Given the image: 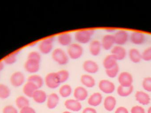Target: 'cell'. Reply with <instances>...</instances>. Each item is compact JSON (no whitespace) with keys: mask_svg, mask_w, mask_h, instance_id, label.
I'll use <instances>...</instances> for the list:
<instances>
[{"mask_svg":"<svg viewBox=\"0 0 151 113\" xmlns=\"http://www.w3.org/2000/svg\"><path fill=\"white\" fill-rule=\"evenodd\" d=\"M94 33L95 30L93 29L78 30L75 33L74 38L79 44H87L91 41Z\"/></svg>","mask_w":151,"mask_h":113,"instance_id":"6da1fadb","label":"cell"},{"mask_svg":"<svg viewBox=\"0 0 151 113\" xmlns=\"http://www.w3.org/2000/svg\"><path fill=\"white\" fill-rule=\"evenodd\" d=\"M51 56L53 60L58 65H64L69 62V57L68 54L60 48H57L53 50Z\"/></svg>","mask_w":151,"mask_h":113,"instance_id":"7a4b0ae2","label":"cell"},{"mask_svg":"<svg viewBox=\"0 0 151 113\" xmlns=\"http://www.w3.org/2000/svg\"><path fill=\"white\" fill-rule=\"evenodd\" d=\"M67 53L72 59H78L83 55V48L79 43H72L68 47Z\"/></svg>","mask_w":151,"mask_h":113,"instance_id":"3957f363","label":"cell"},{"mask_svg":"<svg viewBox=\"0 0 151 113\" xmlns=\"http://www.w3.org/2000/svg\"><path fill=\"white\" fill-rule=\"evenodd\" d=\"M44 83L46 86L51 89H57L61 84L56 72H51L47 74L44 79Z\"/></svg>","mask_w":151,"mask_h":113,"instance_id":"277c9868","label":"cell"},{"mask_svg":"<svg viewBox=\"0 0 151 113\" xmlns=\"http://www.w3.org/2000/svg\"><path fill=\"white\" fill-rule=\"evenodd\" d=\"M54 38L49 37L41 41L38 45L39 51L43 55H48L53 51Z\"/></svg>","mask_w":151,"mask_h":113,"instance_id":"5b68a950","label":"cell"},{"mask_svg":"<svg viewBox=\"0 0 151 113\" xmlns=\"http://www.w3.org/2000/svg\"><path fill=\"white\" fill-rule=\"evenodd\" d=\"M25 81V76L20 71H16L12 74L10 77V83L14 87H21Z\"/></svg>","mask_w":151,"mask_h":113,"instance_id":"8992f818","label":"cell"},{"mask_svg":"<svg viewBox=\"0 0 151 113\" xmlns=\"http://www.w3.org/2000/svg\"><path fill=\"white\" fill-rule=\"evenodd\" d=\"M118 81L120 85L124 87H129L133 86L134 79L132 74L129 72L124 71L120 73L118 75Z\"/></svg>","mask_w":151,"mask_h":113,"instance_id":"52a82bcc","label":"cell"},{"mask_svg":"<svg viewBox=\"0 0 151 113\" xmlns=\"http://www.w3.org/2000/svg\"><path fill=\"white\" fill-rule=\"evenodd\" d=\"M98 87L102 92L106 94H112L115 90L114 83L110 80L106 79H103L99 81Z\"/></svg>","mask_w":151,"mask_h":113,"instance_id":"ba28073f","label":"cell"},{"mask_svg":"<svg viewBox=\"0 0 151 113\" xmlns=\"http://www.w3.org/2000/svg\"><path fill=\"white\" fill-rule=\"evenodd\" d=\"M115 44L116 45L122 46L125 45L128 41L129 35L127 31L121 30L117 31L114 35Z\"/></svg>","mask_w":151,"mask_h":113,"instance_id":"9c48e42d","label":"cell"},{"mask_svg":"<svg viewBox=\"0 0 151 113\" xmlns=\"http://www.w3.org/2000/svg\"><path fill=\"white\" fill-rule=\"evenodd\" d=\"M40 61L35 60L27 59L24 64V68L26 72L29 73L36 74L40 67Z\"/></svg>","mask_w":151,"mask_h":113,"instance_id":"30bf717a","label":"cell"},{"mask_svg":"<svg viewBox=\"0 0 151 113\" xmlns=\"http://www.w3.org/2000/svg\"><path fill=\"white\" fill-rule=\"evenodd\" d=\"M83 70L88 74H96L99 71L98 64L92 60H87L83 62L82 65Z\"/></svg>","mask_w":151,"mask_h":113,"instance_id":"8fae6325","label":"cell"},{"mask_svg":"<svg viewBox=\"0 0 151 113\" xmlns=\"http://www.w3.org/2000/svg\"><path fill=\"white\" fill-rule=\"evenodd\" d=\"M111 55L118 60H123L127 55V50L123 46L116 45L111 50Z\"/></svg>","mask_w":151,"mask_h":113,"instance_id":"7c38bea8","label":"cell"},{"mask_svg":"<svg viewBox=\"0 0 151 113\" xmlns=\"http://www.w3.org/2000/svg\"><path fill=\"white\" fill-rule=\"evenodd\" d=\"M102 48L105 50H111L115 44L114 35L106 34L104 35L101 42Z\"/></svg>","mask_w":151,"mask_h":113,"instance_id":"4fadbf2b","label":"cell"},{"mask_svg":"<svg viewBox=\"0 0 151 113\" xmlns=\"http://www.w3.org/2000/svg\"><path fill=\"white\" fill-rule=\"evenodd\" d=\"M88 96V90L83 86H78L74 89L73 96L77 101H83L86 100Z\"/></svg>","mask_w":151,"mask_h":113,"instance_id":"5bb4252c","label":"cell"},{"mask_svg":"<svg viewBox=\"0 0 151 113\" xmlns=\"http://www.w3.org/2000/svg\"><path fill=\"white\" fill-rule=\"evenodd\" d=\"M129 40L133 44L141 45L145 42L146 37L143 33L139 32H134L129 36Z\"/></svg>","mask_w":151,"mask_h":113,"instance_id":"9a60e30c","label":"cell"},{"mask_svg":"<svg viewBox=\"0 0 151 113\" xmlns=\"http://www.w3.org/2000/svg\"><path fill=\"white\" fill-rule=\"evenodd\" d=\"M64 105L66 109L73 112H79L82 107L80 102L75 99H67L65 102Z\"/></svg>","mask_w":151,"mask_h":113,"instance_id":"2e32d148","label":"cell"},{"mask_svg":"<svg viewBox=\"0 0 151 113\" xmlns=\"http://www.w3.org/2000/svg\"><path fill=\"white\" fill-rule=\"evenodd\" d=\"M135 97L136 101L142 105H148L150 103L151 99L150 95L144 91H137Z\"/></svg>","mask_w":151,"mask_h":113,"instance_id":"e0dca14e","label":"cell"},{"mask_svg":"<svg viewBox=\"0 0 151 113\" xmlns=\"http://www.w3.org/2000/svg\"><path fill=\"white\" fill-rule=\"evenodd\" d=\"M102 48L101 42L98 40H93L90 43L89 50L91 55L93 56H97L101 53Z\"/></svg>","mask_w":151,"mask_h":113,"instance_id":"ac0fdd59","label":"cell"},{"mask_svg":"<svg viewBox=\"0 0 151 113\" xmlns=\"http://www.w3.org/2000/svg\"><path fill=\"white\" fill-rule=\"evenodd\" d=\"M103 96L98 92L92 93L88 99V104L90 106L96 107L101 104L103 101Z\"/></svg>","mask_w":151,"mask_h":113,"instance_id":"d6986e66","label":"cell"},{"mask_svg":"<svg viewBox=\"0 0 151 113\" xmlns=\"http://www.w3.org/2000/svg\"><path fill=\"white\" fill-rule=\"evenodd\" d=\"M57 40L58 43L61 46L69 47L72 43L73 38L69 33H63L58 36Z\"/></svg>","mask_w":151,"mask_h":113,"instance_id":"ffe728a7","label":"cell"},{"mask_svg":"<svg viewBox=\"0 0 151 113\" xmlns=\"http://www.w3.org/2000/svg\"><path fill=\"white\" fill-rule=\"evenodd\" d=\"M59 101L60 98L57 93H51L48 96L47 98V107L50 110L55 109L59 104Z\"/></svg>","mask_w":151,"mask_h":113,"instance_id":"44dd1931","label":"cell"},{"mask_svg":"<svg viewBox=\"0 0 151 113\" xmlns=\"http://www.w3.org/2000/svg\"><path fill=\"white\" fill-rule=\"evenodd\" d=\"M80 81L82 85L86 88H92L96 85L95 78L88 74H84L81 75Z\"/></svg>","mask_w":151,"mask_h":113,"instance_id":"7402d4cb","label":"cell"},{"mask_svg":"<svg viewBox=\"0 0 151 113\" xmlns=\"http://www.w3.org/2000/svg\"><path fill=\"white\" fill-rule=\"evenodd\" d=\"M117 104V100L113 96H109L104 99V109L107 112H112Z\"/></svg>","mask_w":151,"mask_h":113,"instance_id":"603a6c76","label":"cell"},{"mask_svg":"<svg viewBox=\"0 0 151 113\" xmlns=\"http://www.w3.org/2000/svg\"><path fill=\"white\" fill-rule=\"evenodd\" d=\"M32 98L36 104H42L47 101V96L44 91L38 89L34 93Z\"/></svg>","mask_w":151,"mask_h":113,"instance_id":"cb8c5ba5","label":"cell"},{"mask_svg":"<svg viewBox=\"0 0 151 113\" xmlns=\"http://www.w3.org/2000/svg\"><path fill=\"white\" fill-rule=\"evenodd\" d=\"M38 89L33 83L27 81L23 87V92L27 97L32 98L35 91Z\"/></svg>","mask_w":151,"mask_h":113,"instance_id":"d4e9b609","label":"cell"},{"mask_svg":"<svg viewBox=\"0 0 151 113\" xmlns=\"http://www.w3.org/2000/svg\"><path fill=\"white\" fill-rule=\"evenodd\" d=\"M128 55L130 61L135 64L139 63L142 60V53L137 48H133L129 50Z\"/></svg>","mask_w":151,"mask_h":113,"instance_id":"484cf974","label":"cell"},{"mask_svg":"<svg viewBox=\"0 0 151 113\" xmlns=\"http://www.w3.org/2000/svg\"><path fill=\"white\" fill-rule=\"evenodd\" d=\"M118 60L112 55H110L106 56L103 62V66L105 70L110 69L118 65Z\"/></svg>","mask_w":151,"mask_h":113,"instance_id":"4316f807","label":"cell"},{"mask_svg":"<svg viewBox=\"0 0 151 113\" xmlns=\"http://www.w3.org/2000/svg\"><path fill=\"white\" fill-rule=\"evenodd\" d=\"M27 81L33 83L38 89L42 88L44 83V81L42 76L37 74H34L30 75L28 77Z\"/></svg>","mask_w":151,"mask_h":113,"instance_id":"83f0119b","label":"cell"},{"mask_svg":"<svg viewBox=\"0 0 151 113\" xmlns=\"http://www.w3.org/2000/svg\"><path fill=\"white\" fill-rule=\"evenodd\" d=\"M134 89L133 86L129 87H124L119 85L117 88V94L119 96L126 97L130 96L133 93Z\"/></svg>","mask_w":151,"mask_h":113,"instance_id":"f1b7e54d","label":"cell"},{"mask_svg":"<svg viewBox=\"0 0 151 113\" xmlns=\"http://www.w3.org/2000/svg\"><path fill=\"white\" fill-rule=\"evenodd\" d=\"M15 104L18 108L22 109L27 107H29L30 101L25 96H20L16 98Z\"/></svg>","mask_w":151,"mask_h":113,"instance_id":"f546056e","label":"cell"},{"mask_svg":"<svg viewBox=\"0 0 151 113\" xmlns=\"http://www.w3.org/2000/svg\"><path fill=\"white\" fill-rule=\"evenodd\" d=\"M72 88L69 84H64L59 88V95L62 97L64 98L70 96L72 93Z\"/></svg>","mask_w":151,"mask_h":113,"instance_id":"4dcf8cb0","label":"cell"},{"mask_svg":"<svg viewBox=\"0 0 151 113\" xmlns=\"http://www.w3.org/2000/svg\"><path fill=\"white\" fill-rule=\"evenodd\" d=\"M11 92V90L7 85L0 83V99H7L10 96Z\"/></svg>","mask_w":151,"mask_h":113,"instance_id":"1f68e13d","label":"cell"},{"mask_svg":"<svg viewBox=\"0 0 151 113\" xmlns=\"http://www.w3.org/2000/svg\"><path fill=\"white\" fill-rule=\"evenodd\" d=\"M58 77L61 83H64L69 80L70 73L66 69H62L56 72Z\"/></svg>","mask_w":151,"mask_h":113,"instance_id":"d6a6232c","label":"cell"},{"mask_svg":"<svg viewBox=\"0 0 151 113\" xmlns=\"http://www.w3.org/2000/svg\"><path fill=\"white\" fill-rule=\"evenodd\" d=\"M119 66L118 64L114 67L105 70V73L108 77L111 78H114L119 75Z\"/></svg>","mask_w":151,"mask_h":113,"instance_id":"836d02e7","label":"cell"},{"mask_svg":"<svg viewBox=\"0 0 151 113\" xmlns=\"http://www.w3.org/2000/svg\"><path fill=\"white\" fill-rule=\"evenodd\" d=\"M17 55L15 53L9 55L4 58L3 62L7 65H12L16 63L17 60Z\"/></svg>","mask_w":151,"mask_h":113,"instance_id":"e575fe53","label":"cell"},{"mask_svg":"<svg viewBox=\"0 0 151 113\" xmlns=\"http://www.w3.org/2000/svg\"><path fill=\"white\" fill-rule=\"evenodd\" d=\"M142 87L144 89L148 92H151V77H145L143 80Z\"/></svg>","mask_w":151,"mask_h":113,"instance_id":"d590c367","label":"cell"},{"mask_svg":"<svg viewBox=\"0 0 151 113\" xmlns=\"http://www.w3.org/2000/svg\"><path fill=\"white\" fill-rule=\"evenodd\" d=\"M142 59L145 61H151V47L145 49L142 53Z\"/></svg>","mask_w":151,"mask_h":113,"instance_id":"8d00e7d4","label":"cell"},{"mask_svg":"<svg viewBox=\"0 0 151 113\" xmlns=\"http://www.w3.org/2000/svg\"><path fill=\"white\" fill-rule=\"evenodd\" d=\"M27 59L35 60L41 61V55L40 52L37 51H32L29 52L27 55Z\"/></svg>","mask_w":151,"mask_h":113,"instance_id":"74e56055","label":"cell"},{"mask_svg":"<svg viewBox=\"0 0 151 113\" xmlns=\"http://www.w3.org/2000/svg\"><path fill=\"white\" fill-rule=\"evenodd\" d=\"M2 113H19L16 107L12 105H7L4 107Z\"/></svg>","mask_w":151,"mask_h":113,"instance_id":"f35d334b","label":"cell"},{"mask_svg":"<svg viewBox=\"0 0 151 113\" xmlns=\"http://www.w3.org/2000/svg\"><path fill=\"white\" fill-rule=\"evenodd\" d=\"M131 113H145V112L144 108L142 107L135 106L131 108Z\"/></svg>","mask_w":151,"mask_h":113,"instance_id":"ab89813d","label":"cell"},{"mask_svg":"<svg viewBox=\"0 0 151 113\" xmlns=\"http://www.w3.org/2000/svg\"><path fill=\"white\" fill-rule=\"evenodd\" d=\"M19 113H36L34 109L30 107H27L23 109H20Z\"/></svg>","mask_w":151,"mask_h":113,"instance_id":"60d3db41","label":"cell"},{"mask_svg":"<svg viewBox=\"0 0 151 113\" xmlns=\"http://www.w3.org/2000/svg\"><path fill=\"white\" fill-rule=\"evenodd\" d=\"M114 113H129L128 110L124 107H119L115 110Z\"/></svg>","mask_w":151,"mask_h":113,"instance_id":"b9f144b4","label":"cell"},{"mask_svg":"<svg viewBox=\"0 0 151 113\" xmlns=\"http://www.w3.org/2000/svg\"><path fill=\"white\" fill-rule=\"evenodd\" d=\"M82 113H97L95 108L93 107H87L83 109Z\"/></svg>","mask_w":151,"mask_h":113,"instance_id":"7bdbcfd3","label":"cell"},{"mask_svg":"<svg viewBox=\"0 0 151 113\" xmlns=\"http://www.w3.org/2000/svg\"><path fill=\"white\" fill-rule=\"evenodd\" d=\"M4 63L3 61H0V72L2 71L4 68Z\"/></svg>","mask_w":151,"mask_h":113,"instance_id":"ee69618b","label":"cell"},{"mask_svg":"<svg viewBox=\"0 0 151 113\" xmlns=\"http://www.w3.org/2000/svg\"><path fill=\"white\" fill-rule=\"evenodd\" d=\"M148 113H151V107H149L148 110Z\"/></svg>","mask_w":151,"mask_h":113,"instance_id":"f6af8a7d","label":"cell"},{"mask_svg":"<svg viewBox=\"0 0 151 113\" xmlns=\"http://www.w3.org/2000/svg\"><path fill=\"white\" fill-rule=\"evenodd\" d=\"M63 113H72L71 112H69V111H65V112H64Z\"/></svg>","mask_w":151,"mask_h":113,"instance_id":"bcb514c9","label":"cell"}]
</instances>
